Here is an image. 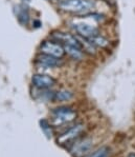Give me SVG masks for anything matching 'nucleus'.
<instances>
[{"mask_svg":"<svg viewBox=\"0 0 135 157\" xmlns=\"http://www.w3.org/2000/svg\"><path fill=\"white\" fill-rule=\"evenodd\" d=\"M58 6L69 13H86L95 6L94 0H60Z\"/></svg>","mask_w":135,"mask_h":157,"instance_id":"1","label":"nucleus"},{"mask_svg":"<svg viewBox=\"0 0 135 157\" xmlns=\"http://www.w3.org/2000/svg\"><path fill=\"white\" fill-rule=\"evenodd\" d=\"M40 52L43 54H47L57 58H63L65 55V50L63 45L54 40H46L43 41L40 45Z\"/></svg>","mask_w":135,"mask_h":157,"instance_id":"2","label":"nucleus"},{"mask_svg":"<svg viewBox=\"0 0 135 157\" xmlns=\"http://www.w3.org/2000/svg\"><path fill=\"white\" fill-rule=\"evenodd\" d=\"M50 37H52V39L54 41L59 42L62 45H72V47L81 49V44H80L78 36L71 35L69 33L61 32V31H55V32L50 34Z\"/></svg>","mask_w":135,"mask_h":157,"instance_id":"3","label":"nucleus"},{"mask_svg":"<svg viewBox=\"0 0 135 157\" xmlns=\"http://www.w3.org/2000/svg\"><path fill=\"white\" fill-rule=\"evenodd\" d=\"M52 114H54L55 122H56L57 124H65V122L71 121L76 116L74 111H72L71 109H69V108H65V107L55 109Z\"/></svg>","mask_w":135,"mask_h":157,"instance_id":"4","label":"nucleus"},{"mask_svg":"<svg viewBox=\"0 0 135 157\" xmlns=\"http://www.w3.org/2000/svg\"><path fill=\"white\" fill-rule=\"evenodd\" d=\"M73 29L78 33V36L87 38V39L100 34L98 28H96L95 25H89V23H84V22L76 23V25H73Z\"/></svg>","mask_w":135,"mask_h":157,"instance_id":"5","label":"nucleus"},{"mask_svg":"<svg viewBox=\"0 0 135 157\" xmlns=\"http://www.w3.org/2000/svg\"><path fill=\"white\" fill-rule=\"evenodd\" d=\"M33 84L38 89H48L56 83V79L43 74H35L32 78Z\"/></svg>","mask_w":135,"mask_h":157,"instance_id":"6","label":"nucleus"},{"mask_svg":"<svg viewBox=\"0 0 135 157\" xmlns=\"http://www.w3.org/2000/svg\"><path fill=\"white\" fill-rule=\"evenodd\" d=\"M37 61L42 66H45L47 67H59L63 63L61 58L50 56V55L43 54V53H41L37 56Z\"/></svg>","mask_w":135,"mask_h":157,"instance_id":"7","label":"nucleus"},{"mask_svg":"<svg viewBox=\"0 0 135 157\" xmlns=\"http://www.w3.org/2000/svg\"><path fill=\"white\" fill-rule=\"evenodd\" d=\"M83 131V125L82 124H78V125H74L73 128L69 129L67 132H65L64 134H62L61 136L58 138V141L60 144H66L71 139L76 138L78 135L81 134V132Z\"/></svg>","mask_w":135,"mask_h":157,"instance_id":"8","label":"nucleus"},{"mask_svg":"<svg viewBox=\"0 0 135 157\" xmlns=\"http://www.w3.org/2000/svg\"><path fill=\"white\" fill-rule=\"evenodd\" d=\"M65 50V54H68L73 60H82L84 56V52L79 48L72 47V45H63Z\"/></svg>","mask_w":135,"mask_h":157,"instance_id":"9","label":"nucleus"},{"mask_svg":"<svg viewBox=\"0 0 135 157\" xmlns=\"http://www.w3.org/2000/svg\"><path fill=\"white\" fill-rule=\"evenodd\" d=\"M88 40L92 43L95 48H102V49H104V48H106L109 44V40L106 39L103 36H101L100 34L96 36H93V37H91V38H88Z\"/></svg>","mask_w":135,"mask_h":157,"instance_id":"10","label":"nucleus"},{"mask_svg":"<svg viewBox=\"0 0 135 157\" xmlns=\"http://www.w3.org/2000/svg\"><path fill=\"white\" fill-rule=\"evenodd\" d=\"M72 97H73L72 92L68 90H61V91H58L57 93H55L54 99L57 101H67V100H70Z\"/></svg>","mask_w":135,"mask_h":157,"instance_id":"11","label":"nucleus"},{"mask_svg":"<svg viewBox=\"0 0 135 157\" xmlns=\"http://www.w3.org/2000/svg\"><path fill=\"white\" fill-rule=\"evenodd\" d=\"M89 148H90V141L85 140V141L81 142V144H79L76 147H74V149L72 152H73L76 155H81V154L85 153Z\"/></svg>","mask_w":135,"mask_h":157,"instance_id":"12","label":"nucleus"},{"mask_svg":"<svg viewBox=\"0 0 135 157\" xmlns=\"http://www.w3.org/2000/svg\"><path fill=\"white\" fill-rule=\"evenodd\" d=\"M18 20L20 23H22V25H27L28 22V19H30V15H28V12L26 8H24L22 6L21 9L18 10Z\"/></svg>","mask_w":135,"mask_h":157,"instance_id":"13","label":"nucleus"},{"mask_svg":"<svg viewBox=\"0 0 135 157\" xmlns=\"http://www.w3.org/2000/svg\"><path fill=\"white\" fill-rule=\"evenodd\" d=\"M108 154H109V150L106 147L104 148L98 149V151H95L93 154H91L89 157H108Z\"/></svg>","mask_w":135,"mask_h":157,"instance_id":"14","label":"nucleus"}]
</instances>
